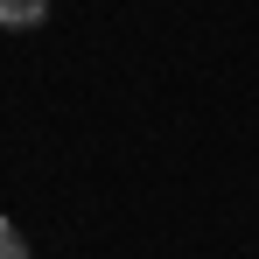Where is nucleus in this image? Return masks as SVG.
Instances as JSON below:
<instances>
[{"label":"nucleus","instance_id":"f257e3e1","mask_svg":"<svg viewBox=\"0 0 259 259\" xmlns=\"http://www.w3.org/2000/svg\"><path fill=\"white\" fill-rule=\"evenodd\" d=\"M42 21H49V0H0V28L28 35V28H42Z\"/></svg>","mask_w":259,"mask_h":259},{"label":"nucleus","instance_id":"f03ea898","mask_svg":"<svg viewBox=\"0 0 259 259\" xmlns=\"http://www.w3.org/2000/svg\"><path fill=\"white\" fill-rule=\"evenodd\" d=\"M0 259H35L28 238H21V224H7V217H0Z\"/></svg>","mask_w":259,"mask_h":259}]
</instances>
